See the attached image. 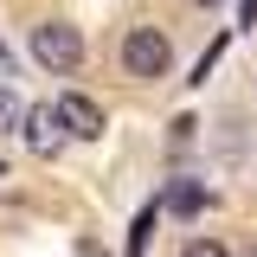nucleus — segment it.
Returning <instances> with one entry per match:
<instances>
[{"label": "nucleus", "mask_w": 257, "mask_h": 257, "mask_svg": "<svg viewBox=\"0 0 257 257\" xmlns=\"http://www.w3.org/2000/svg\"><path fill=\"white\" fill-rule=\"evenodd\" d=\"M0 77H13V52L7 45H0Z\"/></svg>", "instance_id": "nucleus-9"}, {"label": "nucleus", "mask_w": 257, "mask_h": 257, "mask_svg": "<svg viewBox=\"0 0 257 257\" xmlns=\"http://www.w3.org/2000/svg\"><path fill=\"white\" fill-rule=\"evenodd\" d=\"M32 58L45 64V71H77L84 64V32L64 26V20H45V26H32Z\"/></svg>", "instance_id": "nucleus-1"}, {"label": "nucleus", "mask_w": 257, "mask_h": 257, "mask_svg": "<svg viewBox=\"0 0 257 257\" xmlns=\"http://www.w3.org/2000/svg\"><path fill=\"white\" fill-rule=\"evenodd\" d=\"M77 257H103V251H96V244H77Z\"/></svg>", "instance_id": "nucleus-10"}, {"label": "nucleus", "mask_w": 257, "mask_h": 257, "mask_svg": "<svg viewBox=\"0 0 257 257\" xmlns=\"http://www.w3.org/2000/svg\"><path fill=\"white\" fill-rule=\"evenodd\" d=\"M58 142H64L58 109H52V103H45V109H26V148L32 155H58Z\"/></svg>", "instance_id": "nucleus-4"}, {"label": "nucleus", "mask_w": 257, "mask_h": 257, "mask_svg": "<svg viewBox=\"0 0 257 257\" xmlns=\"http://www.w3.org/2000/svg\"><path fill=\"white\" fill-rule=\"evenodd\" d=\"M180 257H231V251H225L219 238H193V244H187V251H180Z\"/></svg>", "instance_id": "nucleus-7"}, {"label": "nucleus", "mask_w": 257, "mask_h": 257, "mask_svg": "<svg viewBox=\"0 0 257 257\" xmlns=\"http://www.w3.org/2000/svg\"><path fill=\"white\" fill-rule=\"evenodd\" d=\"M52 109H58V128H64V135H77V142H96V135H103V109H96L90 96L64 90Z\"/></svg>", "instance_id": "nucleus-3"}, {"label": "nucleus", "mask_w": 257, "mask_h": 257, "mask_svg": "<svg viewBox=\"0 0 257 257\" xmlns=\"http://www.w3.org/2000/svg\"><path fill=\"white\" fill-rule=\"evenodd\" d=\"M13 128H26V103L13 90H0V135H13Z\"/></svg>", "instance_id": "nucleus-6"}, {"label": "nucleus", "mask_w": 257, "mask_h": 257, "mask_svg": "<svg viewBox=\"0 0 257 257\" xmlns=\"http://www.w3.org/2000/svg\"><path fill=\"white\" fill-rule=\"evenodd\" d=\"M238 26H257V0H244V13H238Z\"/></svg>", "instance_id": "nucleus-8"}, {"label": "nucleus", "mask_w": 257, "mask_h": 257, "mask_svg": "<svg viewBox=\"0 0 257 257\" xmlns=\"http://www.w3.org/2000/svg\"><path fill=\"white\" fill-rule=\"evenodd\" d=\"M167 64H174V45H167L161 26H135L122 39V71L128 77H167Z\"/></svg>", "instance_id": "nucleus-2"}, {"label": "nucleus", "mask_w": 257, "mask_h": 257, "mask_svg": "<svg viewBox=\"0 0 257 257\" xmlns=\"http://www.w3.org/2000/svg\"><path fill=\"white\" fill-rule=\"evenodd\" d=\"M193 7H225V0H193Z\"/></svg>", "instance_id": "nucleus-11"}, {"label": "nucleus", "mask_w": 257, "mask_h": 257, "mask_svg": "<svg viewBox=\"0 0 257 257\" xmlns=\"http://www.w3.org/2000/svg\"><path fill=\"white\" fill-rule=\"evenodd\" d=\"M251 257H257V251H251Z\"/></svg>", "instance_id": "nucleus-12"}, {"label": "nucleus", "mask_w": 257, "mask_h": 257, "mask_svg": "<svg viewBox=\"0 0 257 257\" xmlns=\"http://www.w3.org/2000/svg\"><path fill=\"white\" fill-rule=\"evenodd\" d=\"M206 199H212V193L199 187V180H174V187H167V212H174V219H193V212H206Z\"/></svg>", "instance_id": "nucleus-5"}]
</instances>
